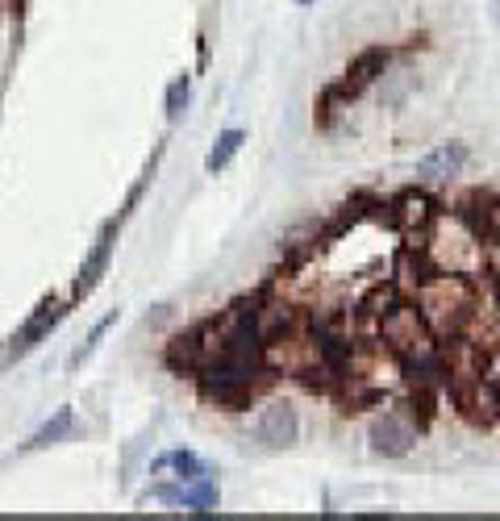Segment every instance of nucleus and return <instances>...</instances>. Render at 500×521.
Returning a JSON list of instances; mask_svg holds the SVG:
<instances>
[{
    "label": "nucleus",
    "mask_w": 500,
    "mask_h": 521,
    "mask_svg": "<svg viewBox=\"0 0 500 521\" xmlns=\"http://www.w3.org/2000/svg\"><path fill=\"white\" fill-rule=\"evenodd\" d=\"M180 505L192 509V513H213L217 505H221V496H217V488L209 484V476H204V480L184 484V488H180Z\"/></svg>",
    "instance_id": "4468645a"
},
{
    "label": "nucleus",
    "mask_w": 500,
    "mask_h": 521,
    "mask_svg": "<svg viewBox=\"0 0 500 521\" xmlns=\"http://www.w3.org/2000/svg\"><path fill=\"white\" fill-rule=\"evenodd\" d=\"M413 305L421 309L434 338H455V334H467V326L480 317V292H475L471 276L434 271V276H426L413 288Z\"/></svg>",
    "instance_id": "f257e3e1"
},
{
    "label": "nucleus",
    "mask_w": 500,
    "mask_h": 521,
    "mask_svg": "<svg viewBox=\"0 0 500 521\" xmlns=\"http://www.w3.org/2000/svg\"><path fill=\"white\" fill-rule=\"evenodd\" d=\"M467 167V146L463 143H442L434 154H426L417 163V180H450Z\"/></svg>",
    "instance_id": "6e6552de"
},
{
    "label": "nucleus",
    "mask_w": 500,
    "mask_h": 521,
    "mask_svg": "<svg viewBox=\"0 0 500 521\" xmlns=\"http://www.w3.org/2000/svg\"><path fill=\"white\" fill-rule=\"evenodd\" d=\"M59 321H63V305H59V300H42L38 313L25 321V329H21L17 342H13V355H25V350H34L42 338H46L54 326H59Z\"/></svg>",
    "instance_id": "1a4fd4ad"
},
{
    "label": "nucleus",
    "mask_w": 500,
    "mask_h": 521,
    "mask_svg": "<svg viewBox=\"0 0 500 521\" xmlns=\"http://www.w3.org/2000/svg\"><path fill=\"white\" fill-rule=\"evenodd\" d=\"M488 271L500 280V238H488Z\"/></svg>",
    "instance_id": "a211bd4d"
},
{
    "label": "nucleus",
    "mask_w": 500,
    "mask_h": 521,
    "mask_svg": "<svg viewBox=\"0 0 500 521\" xmlns=\"http://www.w3.org/2000/svg\"><path fill=\"white\" fill-rule=\"evenodd\" d=\"M484 392H488L492 413H496V421H500V371H496V368H492L488 376H484Z\"/></svg>",
    "instance_id": "f3484780"
},
{
    "label": "nucleus",
    "mask_w": 500,
    "mask_h": 521,
    "mask_svg": "<svg viewBox=\"0 0 500 521\" xmlns=\"http://www.w3.org/2000/svg\"><path fill=\"white\" fill-rule=\"evenodd\" d=\"M297 5H305V9H309V5H317V0H297Z\"/></svg>",
    "instance_id": "6ab92c4d"
},
{
    "label": "nucleus",
    "mask_w": 500,
    "mask_h": 521,
    "mask_svg": "<svg viewBox=\"0 0 500 521\" xmlns=\"http://www.w3.org/2000/svg\"><path fill=\"white\" fill-rule=\"evenodd\" d=\"M496 9H500V5H496Z\"/></svg>",
    "instance_id": "aec40b11"
},
{
    "label": "nucleus",
    "mask_w": 500,
    "mask_h": 521,
    "mask_svg": "<svg viewBox=\"0 0 500 521\" xmlns=\"http://www.w3.org/2000/svg\"><path fill=\"white\" fill-rule=\"evenodd\" d=\"M72 429H75V413H72V409H59L51 421H46V426L38 429V434H34L30 442H25V450H46V447H54V442H63L67 434H72Z\"/></svg>",
    "instance_id": "ddd939ff"
},
{
    "label": "nucleus",
    "mask_w": 500,
    "mask_h": 521,
    "mask_svg": "<svg viewBox=\"0 0 500 521\" xmlns=\"http://www.w3.org/2000/svg\"><path fill=\"white\" fill-rule=\"evenodd\" d=\"M113 238H117V221H109L101 230V238H96V246H93V255H88V263H83V271H80V292H88V288L96 284V280L104 276V267H109V255H113Z\"/></svg>",
    "instance_id": "9d476101"
},
{
    "label": "nucleus",
    "mask_w": 500,
    "mask_h": 521,
    "mask_svg": "<svg viewBox=\"0 0 500 521\" xmlns=\"http://www.w3.org/2000/svg\"><path fill=\"white\" fill-rule=\"evenodd\" d=\"M242 143H246V133H242V130H225V133H217L213 151H209V159H204V172H209V175L225 172V167L234 163V154L242 151Z\"/></svg>",
    "instance_id": "f8f14e48"
},
{
    "label": "nucleus",
    "mask_w": 500,
    "mask_h": 521,
    "mask_svg": "<svg viewBox=\"0 0 500 521\" xmlns=\"http://www.w3.org/2000/svg\"><path fill=\"white\" fill-rule=\"evenodd\" d=\"M417 434H421L417 421L408 418L405 409L379 413V418L368 426L371 455H379V459H405L408 450H413V442H417Z\"/></svg>",
    "instance_id": "20e7f679"
},
{
    "label": "nucleus",
    "mask_w": 500,
    "mask_h": 521,
    "mask_svg": "<svg viewBox=\"0 0 500 521\" xmlns=\"http://www.w3.org/2000/svg\"><path fill=\"white\" fill-rule=\"evenodd\" d=\"M297 434H300V418H297V409H292V405H284V400L267 405V409L259 413V421H255V438L263 442L267 450L292 447V442H297Z\"/></svg>",
    "instance_id": "423d86ee"
},
{
    "label": "nucleus",
    "mask_w": 500,
    "mask_h": 521,
    "mask_svg": "<svg viewBox=\"0 0 500 521\" xmlns=\"http://www.w3.org/2000/svg\"><path fill=\"white\" fill-rule=\"evenodd\" d=\"M434 217H438V209H434V201H429L426 192H400L392 205H384V221L405 230V234H417V238Z\"/></svg>",
    "instance_id": "0eeeda50"
},
{
    "label": "nucleus",
    "mask_w": 500,
    "mask_h": 521,
    "mask_svg": "<svg viewBox=\"0 0 500 521\" xmlns=\"http://www.w3.org/2000/svg\"><path fill=\"white\" fill-rule=\"evenodd\" d=\"M496 300H500V297H496Z\"/></svg>",
    "instance_id": "412c9836"
},
{
    "label": "nucleus",
    "mask_w": 500,
    "mask_h": 521,
    "mask_svg": "<svg viewBox=\"0 0 500 521\" xmlns=\"http://www.w3.org/2000/svg\"><path fill=\"white\" fill-rule=\"evenodd\" d=\"M167 467L180 471V484H196V480H204V476H209V467L196 459L192 450H172V455H159V459L151 463V471H167Z\"/></svg>",
    "instance_id": "9b49d317"
},
{
    "label": "nucleus",
    "mask_w": 500,
    "mask_h": 521,
    "mask_svg": "<svg viewBox=\"0 0 500 521\" xmlns=\"http://www.w3.org/2000/svg\"><path fill=\"white\" fill-rule=\"evenodd\" d=\"M426 242L421 246V255L434 271H455V276H484V267H488V242H484L459 213H438L434 221L421 230Z\"/></svg>",
    "instance_id": "f03ea898"
},
{
    "label": "nucleus",
    "mask_w": 500,
    "mask_h": 521,
    "mask_svg": "<svg viewBox=\"0 0 500 521\" xmlns=\"http://www.w3.org/2000/svg\"><path fill=\"white\" fill-rule=\"evenodd\" d=\"M184 104H188V75H180V80L167 88V117L175 122V117L184 113Z\"/></svg>",
    "instance_id": "dca6fc26"
},
{
    "label": "nucleus",
    "mask_w": 500,
    "mask_h": 521,
    "mask_svg": "<svg viewBox=\"0 0 500 521\" xmlns=\"http://www.w3.org/2000/svg\"><path fill=\"white\" fill-rule=\"evenodd\" d=\"M113 321H117V309H113L109 317H101V321H96V326H93V334H88V342H83V347H80V350H75V355H72V368H80L83 359L93 355V350H96V342H101V338L109 334V326H113Z\"/></svg>",
    "instance_id": "2eb2a0df"
},
{
    "label": "nucleus",
    "mask_w": 500,
    "mask_h": 521,
    "mask_svg": "<svg viewBox=\"0 0 500 521\" xmlns=\"http://www.w3.org/2000/svg\"><path fill=\"white\" fill-rule=\"evenodd\" d=\"M388 63H392V51H388V46H368V51H358L355 59H350L347 75L338 80L342 96H347V101H355L358 93H368L371 84H376L379 75L388 72Z\"/></svg>",
    "instance_id": "39448f33"
},
{
    "label": "nucleus",
    "mask_w": 500,
    "mask_h": 521,
    "mask_svg": "<svg viewBox=\"0 0 500 521\" xmlns=\"http://www.w3.org/2000/svg\"><path fill=\"white\" fill-rule=\"evenodd\" d=\"M376 338L397 359H405V355H413V350H426V347H434V342H438V338L429 334L426 317H421V309L413 305V300H397L388 313L379 317Z\"/></svg>",
    "instance_id": "7ed1b4c3"
}]
</instances>
